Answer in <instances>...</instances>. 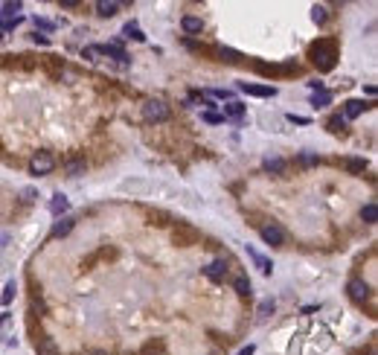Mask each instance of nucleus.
I'll use <instances>...</instances> for the list:
<instances>
[{
	"mask_svg": "<svg viewBox=\"0 0 378 355\" xmlns=\"http://www.w3.org/2000/svg\"><path fill=\"white\" fill-rule=\"evenodd\" d=\"M335 59H338V53H335V44L332 41H317L314 47H311V61H314V67L323 73H329L335 67Z\"/></svg>",
	"mask_w": 378,
	"mask_h": 355,
	"instance_id": "f257e3e1",
	"label": "nucleus"
},
{
	"mask_svg": "<svg viewBox=\"0 0 378 355\" xmlns=\"http://www.w3.org/2000/svg\"><path fill=\"white\" fill-rule=\"evenodd\" d=\"M143 117L149 119V122H166L169 119V105L160 102V99H149L143 105Z\"/></svg>",
	"mask_w": 378,
	"mask_h": 355,
	"instance_id": "f03ea898",
	"label": "nucleus"
},
{
	"mask_svg": "<svg viewBox=\"0 0 378 355\" xmlns=\"http://www.w3.org/2000/svg\"><path fill=\"white\" fill-rule=\"evenodd\" d=\"M29 169H32V175H47L56 169V157L50 152H38L32 160H29Z\"/></svg>",
	"mask_w": 378,
	"mask_h": 355,
	"instance_id": "7ed1b4c3",
	"label": "nucleus"
},
{
	"mask_svg": "<svg viewBox=\"0 0 378 355\" xmlns=\"http://www.w3.org/2000/svg\"><path fill=\"white\" fill-rule=\"evenodd\" d=\"M198 230H192V227H186V225H177L175 230H172V242H175V245H183V248H186V245H198Z\"/></svg>",
	"mask_w": 378,
	"mask_h": 355,
	"instance_id": "20e7f679",
	"label": "nucleus"
},
{
	"mask_svg": "<svg viewBox=\"0 0 378 355\" xmlns=\"http://www.w3.org/2000/svg\"><path fill=\"white\" fill-rule=\"evenodd\" d=\"M259 233H262V239H265V242H268V245H282L285 242V230L279 225H262L259 227Z\"/></svg>",
	"mask_w": 378,
	"mask_h": 355,
	"instance_id": "39448f33",
	"label": "nucleus"
},
{
	"mask_svg": "<svg viewBox=\"0 0 378 355\" xmlns=\"http://www.w3.org/2000/svg\"><path fill=\"white\" fill-rule=\"evenodd\" d=\"M346 291H349V297H352L355 303H364L366 297H369V285H366L364 280H349Z\"/></svg>",
	"mask_w": 378,
	"mask_h": 355,
	"instance_id": "423d86ee",
	"label": "nucleus"
},
{
	"mask_svg": "<svg viewBox=\"0 0 378 355\" xmlns=\"http://www.w3.org/2000/svg\"><path fill=\"white\" fill-rule=\"evenodd\" d=\"M239 87H242L248 96H262V99H265V96H276V87H273V84H248V82H242Z\"/></svg>",
	"mask_w": 378,
	"mask_h": 355,
	"instance_id": "0eeeda50",
	"label": "nucleus"
},
{
	"mask_svg": "<svg viewBox=\"0 0 378 355\" xmlns=\"http://www.w3.org/2000/svg\"><path fill=\"white\" fill-rule=\"evenodd\" d=\"M245 117V105L242 102H227L224 111H221V119H233V122H242Z\"/></svg>",
	"mask_w": 378,
	"mask_h": 355,
	"instance_id": "6e6552de",
	"label": "nucleus"
},
{
	"mask_svg": "<svg viewBox=\"0 0 378 355\" xmlns=\"http://www.w3.org/2000/svg\"><path fill=\"white\" fill-rule=\"evenodd\" d=\"M204 274H207L213 283H221V280H224V274H227V265L221 259H215V262H210V265L204 268Z\"/></svg>",
	"mask_w": 378,
	"mask_h": 355,
	"instance_id": "1a4fd4ad",
	"label": "nucleus"
},
{
	"mask_svg": "<svg viewBox=\"0 0 378 355\" xmlns=\"http://www.w3.org/2000/svg\"><path fill=\"white\" fill-rule=\"evenodd\" d=\"M180 26H183V32H189V35L204 32V21H201V18H195V15H186V18L180 21Z\"/></svg>",
	"mask_w": 378,
	"mask_h": 355,
	"instance_id": "9d476101",
	"label": "nucleus"
},
{
	"mask_svg": "<svg viewBox=\"0 0 378 355\" xmlns=\"http://www.w3.org/2000/svg\"><path fill=\"white\" fill-rule=\"evenodd\" d=\"M364 102H361V99H349V102H346V108H343V119H355V117H361V114H364Z\"/></svg>",
	"mask_w": 378,
	"mask_h": 355,
	"instance_id": "9b49d317",
	"label": "nucleus"
},
{
	"mask_svg": "<svg viewBox=\"0 0 378 355\" xmlns=\"http://www.w3.org/2000/svg\"><path fill=\"white\" fill-rule=\"evenodd\" d=\"M96 12L102 15V18H114V15L119 12V3L117 0H99V3H96Z\"/></svg>",
	"mask_w": 378,
	"mask_h": 355,
	"instance_id": "f8f14e48",
	"label": "nucleus"
},
{
	"mask_svg": "<svg viewBox=\"0 0 378 355\" xmlns=\"http://www.w3.org/2000/svg\"><path fill=\"white\" fill-rule=\"evenodd\" d=\"M248 256L253 262H256V268H259L262 274H271L273 271V265H271V259H265V256H262L259 250H253V248H248Z\"/></svg>",
	"mask_w": 378,
	"mask_h": 355,
	"instance_id": "ddd939ff",
	"label": "nucleus"
},
{
	"mask_svg": "<svg viewBox=\"0 0 378 355\" xmlns=\"http://www.w3.org/2000/svg\"><path fill=\"white\" fill-rule=\"evenodd\" d=\"M67 207H70V201H67L64 195H56V198L50 201V213H53V215H61V213H67Z\"/></svg>",
	"mask_w": 378,
	"mask_h": 355,
	"instance_id": "4468645a",
	"label": "nucleus"
},
{
	"mask_svg": "<svg viewBox=\"0 0 378 355\" xmlns=\"http://www.w3.org/2000/svg\"><path fill=\"white\" fill-rule=\"evenodd\" d=\"M73 230V218H59L56 225H53V236L59 239V236H67Z\"/></svg>",
	"mask_w": 378,
	"mask_h": 355,
	"instance_id": "2eb2a0df",
	"label": "nucleus"
},
{
	"mask_svg": "<svg viewBox=\"0 0 378 355\" xmlns=\"http://www.w3.org/2000/svg\"><path fill=\"white\" fill-rule=\"evenodd\" d=\"M361 218H364L366 225H375V221H378V207H375V201L364 204V210H361Z\"/></svg>",
	"mask_w": 378,
	"mask_h": 355,
	"instance_id": "dca6fc26",
	"label": "nucleus"
},
{
	"mask_svg": "<svg viewBox=\"0 0 378 355\" xmlns=\"http://www.w3.org/2000/svg\"><path fill=\"white\" fill-rule=\"evenodd\" d=\"M102 56H114L117 61L128 64V56H125V53H122V47H117V44H108V47H102Z\"/></svg>",
	"mask_w": 378,
	"mask_h": 355,
	"instance_id": "f3484780",
	"label": "nucleus"
},
{
	"mask_svg": "<svg viewBox=\"0 0 378 355\" xmlns=\"http://www.w3.org/2000/svg\"><path fill=\"white\" fill-rule=\"evenodd\" d=\"M35 346H38V355H59V346L50 341V338H41Z\"/></svg>",
	"mask_w": 378,
	"mask_h": 355,
	"instance_id": "a211bd4d",
	"label": "nucleus"
},
{
	"mask_svg": "<svg viewBox=\"0 0 378 355\" xmlns=\"http://www.w3.org/2000/svg\"><path fill=\"white\" fill-rule=\"evenodd\" d=\"M329 102H332L329 91H314V96H311V105L314 108H323V105H329Z\"/></svg>",
	"mask_w": 378,
	"mask_h": 355,
	"instance_id": "6ab92c4d",
	"label": "nucleus"
},
{
	"mask_svg": "<svg viewBox=\"0 0 378 355\" xmlns=\"http://www.w3.org/2000/svg\"><path fill=\"white\" fill-rule=\"evenodd\" d=\"M64 169H67V175L79 178V175H84V160H67V163H64Z\"/></svg>",
	"mask_w": 378,
	"mask_h": 355,
	"instance_id": "aec40b11",
	"label": "nucleus"
},
{
	"mask_svg": "<svg viewBox=\"0 0 378 355\" xmlns=\"http://www.w3.org/2000/svg\"><path fill=\"white\" fill-rule=\"evenodd\" d=\"M122 35H125V38H134V41H143V38H146V35L140 32V26H137V24H125Z\"/></svg>",
	"mask_w": 378,
	"mask_h": 355,
	"instance_id": "412c9836",
	"label": "nucleus"
},
{
	"mask_svg": "<svg viewBox=\"0 0 378 355\" xmlns=\"http://www.w3.org/2000/svg\"><path fill=\"white\" fill-rule=\"evenodd\" d=\"M233 285H236V291L242 297H250V280H248V277H236V283H233Z\"/></svg>",
	"mask_w": 378,
	"mask_h": 355,
	"instance_id": "4be33fe9",
	"label": "nucleus"
},
{
	"mask_svg": "<svg viewBox=\"0 0 378 355\" xmlns=\"http://www.w3.org/2000/svg\"><path fill=\"white\" fill-rule=\"evenodd\" d=\"M326 18H329L326 6H314V9H311V21H314V24H326Z\"/></svg>",
	"mask_w": 378,
	"mask_h": 355,
	"instance_id": "5701e85b",
	"label": "nucleus"
},
{
	"mask_svg": "<svg viewBox=\"0 0 378 355\" xmlns=\"http://www.w3.org/2000/svg\"><path fill=\"white\" fill-rule=\"evenodd\" d=\"M273 308H276V303H273V300H262L256 312H259V318H268V315H273Z\"/></svg>",
	"mask_w": 378,
	"mask_h": 355,
	"instance_id": "b1692460",
	"label": "nucleus"
},
{
	"mask_svg": "<svg viewBox=\"0 0 378 355\" xmlns=\"http://www.w3.org/2000/svg\"><path fill=\"white\" fill-rule=\"evenodd\" d=\"M265 169H268V172H282L285 163L279 160V157H268V160H265Z\"/></svg>",
	"mask_w": 378,
	"mask_h": 355,
	"instance_id": "393cba45",
	"label": "nucleus"
},
{
	"mask_svg": "<svg viewBox=\"0 0 378 355\" xmlns=\"http://www.w3.org/2000/svg\"><path fill=\"white\" fill-rule=\"evenodd\" d=\"M326 125H329V131H335V134H341V131H343V125H346V119H343V117H332L329 122H326Z\"/></svg>",
	"mask_w": 378,
	"mask_h": 355,
	"instance_id": "a878e982",
	"label": "nucleus"
},
{
	"mask_svg": "<svg viewBox=\"0 0 378 355\" xmlns=\"http://www.w3.org/2000/svg\"><path fill=\"white\" fill-rule=\"evenodd\" d=\"M18 12H21V3H3V15L6 18H15Z\"/></svg>",
	"mask_w": 378,
	"mask_h": 355,
	"instance_id": "bb28decb",
	"label": "nucleus"
},
{
	"mask_svg": "<svg viewBox=\"0 0 378 355\" xmlns=\"http://www.w3.org/2000/svg\"><path fill=\"white\" fill-rule=\"evenodd\" d=\"M15 291H18V288H15V283H9V285H6V291H3V297H0V300H3V306H9V303H12Z\"/></svg>",
	"mask_w": 378,
	"mask_h": 355,
	"instance_id": "cd10ccee",
	"label": "nucleus"
},
{
	"mask_svg": "<svg viewBox=\"0 0 378 355\" xmlns=\"http://www.w3.org/2000/svg\"><path fill=\"white\" fill-rule=\"evenodd\" d=\"M218 56H221L224 61H239V59H242V56H239L236 50H224V47L218 50Z\"/></svg>",
	"mask_w": 378,
	"mask_h": 355,
	"instance_id": "c85d7f7f",
	"label": "nucleus"
},
{
	"mask_svg": "<svg viewBox=\"0 0 378 355\" xmlns=\"http://www.w3.org/2000/svg\"><path fill=\"white\" fill-rule=\"evenodd\" d=\"M204 122L215 125V122H224V119H221V114H215V111H204Z\"/></svg>",
	"mask_w": 378,
	"mask_h": 355,
	"instance_id": "c756f323",
	"label": "nucleus"
},
{
	"mask_svg": "<svg viewBox=\"0 0 378 355\" xmlns=\"http://www.w3.org/2000/svg\"><path fill=\"white\" fill-rule=\"evenodd\" d=\"M102 56V47H84V59H90V61H96Z\"/></svg>",
	"mask_w": 378,
	"mask_h": 355,
	"instance_id": "7c9ffc66",
	"label": "nucleus"
},
{
	"mask_svg": "<svg viewBox=\"0 0 378 355\" xmlns=\"http://www.w3.org/2000/svg\"><path fill=\"white\" fill-rule=\"evenodd\" d=\"M364 160H346V169H349V172H364Z\"/></svg>",
	"mask_w": 378,
	"mask_h": 355,
	"instance_id": "2f4dec72",
	"label": "nucleus"
},
{
	"mask_svg": "<svg viewBox=\"0 0 378 355\" xmlns=\"http://www.w3.org/2000/svg\"><path fill=\"white\" fill-rule=\"evenodd\" d=\"M288 119H291V122H297V125H308V117H297V114H288Z\"/></svg>",
	"mask_w": 378,
	"mask_h": 355,
	"instance_id": "473e14b6",
	"label": "nucleus"
},
{
	"mask_svg": "<svg viewBox=\"0 0 378 355\" xmlns=\"http://www.w3.org/2000/svg\"><path fill=\"white\" fill-rule=\"evenodd\" d=\"M29 201H35V192H32V190H24V204H29Z\"/></svg>",
	"mask_w": 378,
	"mask_h": 355,
	"instance_id": "72a5a7b5",
	"label": "nucleus"
},
{
	"mask_svg": "<svg viewBox=\"0 0 378 355\" xmlns=\"http://www.w3.org/2000/svg\"><path fill=\"white\" fill-rule=\"evenodd\" d=\"M6 323H9V315L3 312V315H0V332H3V326H6Z\"/></svg>",
	"mask_w": 378,
	"mask_h": 355,
	"instance_id": "f704fd0d",
	"label": "nucleus"
},
{
	"mask_svg": "<svg viewBox=\"0 0 378 355\" xmlns=\"http://www.w3.org/2000/svg\"><path fill=\"white\" fill-rule=\"evenodd\" d=\"M213 96H218V99H230V94H227V91H213Z\"/></svg>",
	"mask_w": 378,
	"mask_h": 355,
	"instance_id": "c9c22d12",
	"label": "nucleus"
},
{
	"mask_svg": "<svg viewBox=\"0 0 378 355\" xmlns=\"http://www.w3.org/2000/svg\"><path fill=\"white\" fill-rule=\"evenodd\" d=\"M239 355H253V346H250V343H248V346H245V349H242V352H239Z\"/></svg>",
	"mask_w": 378,
	"mask_h": 355,
	"instance_id": "e433bc0d",
	"label": "nucleus"
},
{
	"mask_svg": "<svg viewBox=\"0 0 378 355\" xmlns=\"http://www.w3.org/2000/svg\"><path fill=\"white\" fill-rule=\"evenodd\" d=\"M90 355H108V352H90Z\"/></svg>",
	"mask_w": 378,
	"mask_h": 355,
	"instance_id": "4c0bfd02",
	"label": "nucleus"
}]
</instances>
